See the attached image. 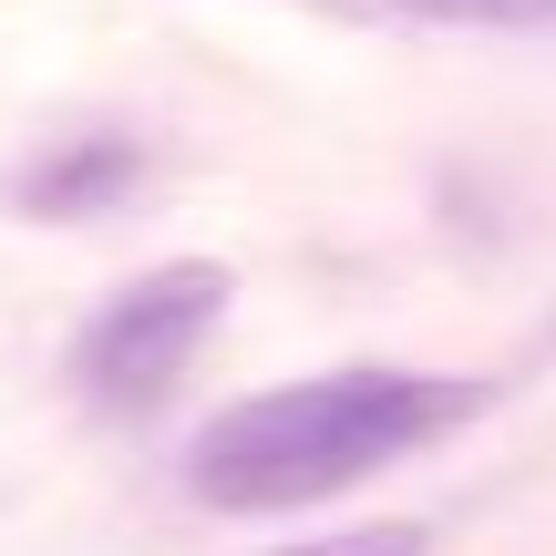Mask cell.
Returning a JSON list of instances; mask_svg holds the SVG:
<instances>
[{
	"label": "cell",
	"instance_id": "1",
	"mask_svg": "<svg viewBox=\"0 0 556 556\" xmlns=\"http://www.w3.org/2000/svg\"><path fill=\"white\" fill-rule=\"evenodd\" d=\"M475 381L443 371H330V381H289V392L227 402L217 422L186 454V484H197L217 516H289V505L351 495L361 475L402 464L413 443H433L443 422L475 413Z\"/></svg>",
	"mask_w": 556,
	"mask_h": 556
},
{
	"label": "cell",
	"instance_id": "2",
	"mask_svg": "<svg viewBox=\"0 0 556 556\" xmlns=\"http://www.w3.org/2000/svg\"><path fill=\"white\" fill-rule=\"evenodd\" d=\"M217 309H227V268H206V258L144 268L135 289H114L93 309V330H83V351H73L83 392H93L103 413H155V402L186 381V361L206 351Z\"/></svg>",
	"mask_w": 556,
	"mask_h": 556
},
{
	"label": "cell",
	"instance_id": "3",
	"mask_svg": "<svg viewBox=\"0 0 556 556\" xmlns=\"http://www.w3.org/2000/svg\"><path fill=\"white\" fill-rule=\"evenodd\" d=\"M135 176H144V155L124 135H83V144H62L52 165L21 176V206H31V217H103Z\"/></svg>",
	"mask_w": 556,
	"mask_h": 556
},
{
	"label": "cell",
	"instance_id": "4",
	"mask_svg": "<svg viewBox=\"0 0 556 556\" xmlns=\"http://www.w3.org/2000/svg\"><path fill=\"white\" fill-rule=\"evenodd\" d=\"M413 21H443V31H556V0H392Z\"/></svg>",
	"mask_w": 556,
	"mask_h": 556
},
{
	"label": "cell",
	"instance_id": "5",
	"mask_svg": "<svg viewBox=\"0 0 556 556\" xmlns=\"http://www.w3.org/2000/svg\"><path fill=\"white\" fill-rule=\"evenodd\" d=\"M278 556H422V526H340V536L278 546Z\"/></svg>",
	"mask_w": 556,
	"mask_h": 556
}]
</instances>
